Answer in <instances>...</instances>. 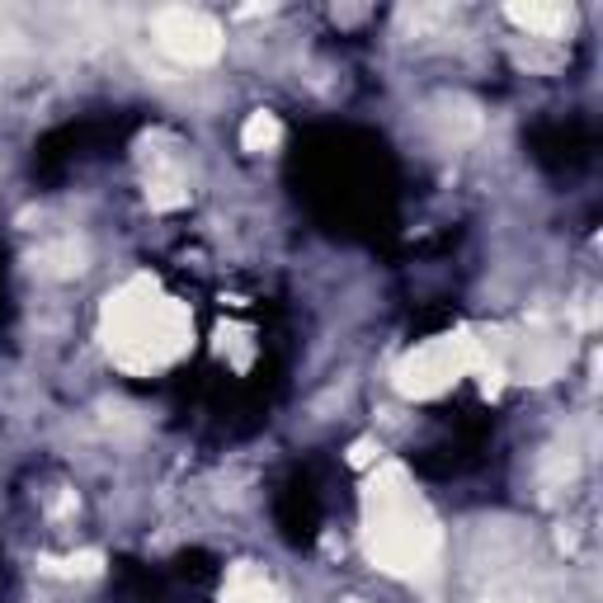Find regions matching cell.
<instances>
[{"mask_svg":"<svg viewBox=\"0 0 603 603\" xmlns=\"http://www.w3.org/2000/svg\"><path fill=\"white\" fill-rule=\"evenodd\" d=\"M109 345L119 349L123 364H165L184 349V316L151 293H123L119 302H109Z\"/></svg>","mask_w":603,"mask_h":603,"instance_id":"6da1fadb","label":"cell"},{"mask_svg":"<svg viewBox=\"0 0 603 603\" xmlns=\"http://www.w3.org/2000/svg\"><path fill=\"white\" fill-rule=\"evenodd\" d=\"M377 490V486H372ZM372 528H368V552L387 565V571H425L433 556V528L415 509V495L396 477V490H377L372 495Z\"/></svg>","mask_w":603,"mask_h":603,"instance_id":"7a4b0ae2","label":"cell"},{"mask_svg":"<svg viewBox=\"0 0 603 603\" xmlns=\"http://www.w3.org/2000/svg\"><path fill=\"white\" fill-rule=\"evenodd\" d=\"M156 33H161V48L184 57V62H213L217 48H222L217 29L207 24L203 14H194V10H165V14H156Z\"/></svg>","mask_w":603,"mask_h":603,"instance_id":"3957f363","label":"cell"},{"mask_svg":"<svg viewBox=\"0 0 603 603\" xmlns=\"http://www.w3.org/2000/svg\"><path fill=\"white\" fill-rule=\"evenodd\" d=\"M226 603H283V590L264 575V571H251V565H241V571H232V580H226L222 590Z\"/></svg>","mask_w":603,"mask_h":603,"instance_id":"277c9868","label":"cell"},{"mask_svg":"<svg viewBox=\"0 0 603 603\" xmlns=\"http://www.w3.org/2000/svg\"><path fill=\"white\" fill-rule=\"evenodd\" d=\"M274 137H278V123L269 119V113H255V119L245 123V146H251V151L274 146Z\"/></svg>","mask_w":603,"mask_h":603,"instance_id":"5b68a950","label":"cell"},{"mask_svg":"<svg viewBox=\"0 0 603 603\" xmlns=\"http://www.w3.org/2000/svg\"><path fill=\"white\" fill-rule=\"evenodd\" d=\"M519 19V24H528V29H542V33H552L556 24H565V10H538V6H528V10H509Z\"/></svg>","mask_w":603,"mask_h":603,"instance_id":"8992f818","label":"cell"}]
</instances>
